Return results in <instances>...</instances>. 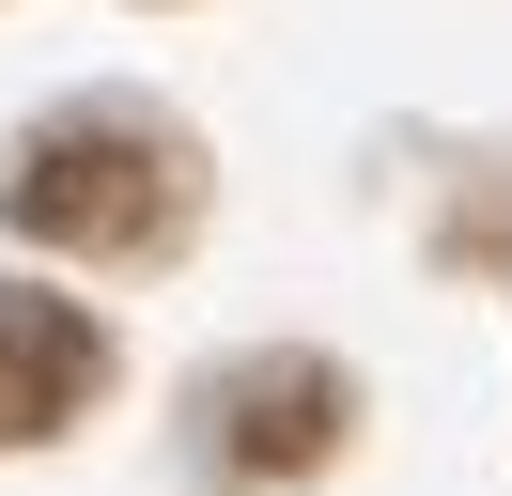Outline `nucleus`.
<instances>
[{
    "instance_id": "nucleus-1",
    "label": "nucleus",
    "mask_w": 512,
    "mask_h": 496,
    "mask_svg": "<svg viewBox=\"0 0 512 496\" xmlns=\"http://www.w3.org/2000/svg\"><path fill=\"white\" fill-rule=\"evenodd\" d=\"M0 217L32 248H171L187 233V140L140 124V109H63V124L16 140Z\"/></svg>"
},
{
    "instance_id": "nucleus-2",
    "label": "nucleus",
    "mask_w": 512,
    "mask_h": 496,
    "mask_svg": "<svg viewBox=\"0 0 512 496\" xmlns=\"http://www.w3.org/2000/svg\"><path fill=\"white\" fill-rule=\"evenodd\" d=\"M94 388H109V341L78 326L63 295H16V279H0V450H16V434H63Z\"/></svg>"
},
{
    "instance_id": "nucleus-3",
    "label": "nucleus",
    "mask_w": 512,
    "mask_h": 496,
    "mask_svg": "<svg viewBox=\"0 0 512 496\" xmlns=\"http://www.w3.org/2000/svg\"><path fill=\"white\" fill-rule=\"evenodd\" d=\"M218 403H233V481H295V465L342 450V372L326 357H249Z\"/></svg>"
}]
</instances>
